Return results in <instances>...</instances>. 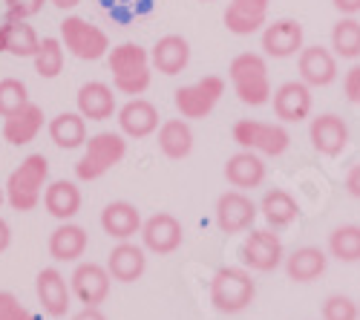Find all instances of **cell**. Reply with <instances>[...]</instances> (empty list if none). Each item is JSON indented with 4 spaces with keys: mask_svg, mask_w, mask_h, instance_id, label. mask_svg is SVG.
Wrapping results in <instances>:
<instances>
[{
    "mask_svg": "<svg viewBox=\"0 0 360 320\" xmlns=\"http://www.w3.org/2000/svg\"><path fill=\"white\" fill-rule=\"evenodd\" d=\"M228 75H231V87L236 98L243 104L262 107L271 101V78H268V64L262 55L257 52L236 55L228 67Z\"/></svg>",
    "mask_w": 360,
    "mask_h": 320,
    "instance_id": "obj_1",
    "label": "cell"
},
{
    "mask_svg": "<svg viewBox=\"0 0 360 320\" xmlns=\"http://www.w3.org/2000/svg\"><path fill=\"white\" fill-rule=\"evenodd\" d=\"M257 297V283L245 269L225 266L211 277V303L222 314L245 312Z\"/></svg>",
    "mask_w": 360,
    "mask_h": 320,
    "instance_id": "obj_2",
    "label": "cell"
},
{
    "mask_svg": "<svg viewBox=\"0 0 360 320\" xmlns=\"http://www.w3.org/2000/svg\"><path fill=\"white\" fill-rule=\"evenodd\" d=\"M49 177V162L44 153H32L20 162L18 170H12V177L6 182V199L9 205L20 214L38 208L41 202V188Z\"/></svg>",
    "mask_w": 360,
    "mask_h": 320,
    "instance_id": "obj_3",
    "label": "cell"
},
{
    "mask_svg": "<svg viewBox=\"0 0 360 320\" xmlns=\"http://www.w3.org/2000/svg\"><path fill=\"white\" fill-rule=\"evenodd\" d=\"M107 61L115 90H122L124 96H141L150 87V61L139 44H118Z\"/></svg>",
    "mask_w": 360,
    "mask_h": 320,
    "instance_id": "obj_4",
    "label": "cell"
},
{
    "mask_svg": "<svg viewBox=\"0 0 360 320\" xmlns=\"http://www.w3.org/2000/svg\"><path fill=\"white\" fill-rule=\"evenodd\" d=\"M127 153V141L118 133H96L86 141V151L81 156V162L75 165V177L84 182L101 179L110 167H115Z\"/></svg>",
    "mask_w": 360,
    "mask_h": 320,
    "instance_id": "obj_5",
    "label": "cell"
},
{
    "mask_svg": "<svg viewBox=\"0 0 360 320\" xmlns=\"http://www.w3.org/2000/svg\"><path fill=\"white\" fill-rule=\"evenodd\" d=\"M231 136L243 151H254L259 156H283L291 144V136L283 124H268L257 119H239Z\"/></svg>",
    "mask_w": 360,
    "mask_h": 320,
    "instance_id": "obj_6",
    "label": "cell"
},
{
    "mask_svg": "<svg viewBox=\"0 0 360 320\" xmlns=\"http://www.w3.org/2000/svg\"><path fill=\"white\" fill-rule=\"evenodd\" d=\"M61 41L75 58H81V61H98V58L107 55V49H110V38H107L104 29L93 26L84 18H75V15L61 20Z\"/></svg>",
    "mask_w": 360,
    "mask_h": 320,
    "instance_id": "obj_7",
    "label": "cell"
},
{
    "mask_svg": "<svg viewBox=\"0 0 360 320\" xmlns=\"http://www.w3.org/2000/svg\"><path fill=\"white\" fill-rule=\"evenodd\" d=\"M225 96V78L219 75H205L196 84L179 87L176 90V110L182 113V119H205L211 115V110L219 104Z\"/></svg>",
    "mask_w": 360,
    "mask_h": 320,
    "instance_id": "obj_8",
    "label": "cell"
},
{
    "mask_svg": "<svg viewBox=\"0 0 360 320\" xmlns=\"http://www.w3.org/2000/svg\"><path fill=\"white\" fill-rule=\"evenodd\" d=\"M239 257H243V263L254 271H274L285 260L283 243L271 228H254L245 237L243 248H239Z\"/></svg>",
    "mask_w": 360,
    "mask_h": 320,
    "instance_id": "obj_9",
    "label": "cell"
},
{
    "mask_svg": "<svg viewBox=\"0 0 360 320\" xmlns=\"http://www.w3.org/2000/svg\"><path fill=\"white\" fill-rule=\"evenodd\" d=\"M309 139H311V148L320 156L338 159L349 148V124L338 113H320L309 124Z\"/></svg>",
    "mask_w": 360,
    "mask_h": 320,
    "instance_id": "obj_10",
    "label": "cell"
},
{
    "mask_svg": "<svg viewBox=\"0 0 360 320\" xmlns=\"http://www.w3.org/2000/svg\"><path fill=\"white\" fill-rule=\"evenodd\" d=\"M257 205L254 199L245 191H225L217 199V225L225 231V234H243L248 231L257 219Z\"/></svg>",
    "mask_w": 360,
    "mask_h": 320,
    "instance_id": "obj_11",
    "label": "cell"
},
{
    "mask_svg": "<svg viewBox=\"0 0 360 320\" xmlns=\"http://www.w3.org/2000/svg\"><path fill=\"white\" fill-rule=\"evenodd\" d=\"M185 240V231H182V222H179L173 214H153L144 225H141V243L147 251L153 254H173Z\"/></svg>",
    "mask_w": 360,
    "mask_h": 320,
    "instance_id": "obj_12",
    "label": "cell"
},
{
    "mask_svg": "<svg viewBox=\"0 0 360 320\" xmlns=\"http://www.w3.org/2000/svg\"><path fill=\"white\" fill-rule=\"evenodd\" d=\"M311 87L300 78V81H285L280 90L274 93V115L280 122L285 124H297V122H303L309 119V113H311Z\"/></svg>",
    "mask_w": 360,
    "mask_h": 320,
    "instance_id": "obj_13",
    "label": "cell"
},
{
    "mask_svg": "<svg viewBox=\"0 0 360 320\" xmlns=\"http://www.w3.org/2000/svg\"><path fill=\"white\" fill-rule=\"evenodd\" d=\"M297 70L309 87H328L338 81V55L326 46H303Z\"/></svg>",
    "mask_w": 360,
    "mask_h": 320,
    "instance_id": "obj_14",
    "label": "cell"
},
{
    "mask_svg": "<svg viewBox=\"0 0 360 320\" xmlns=\"http://www.w3.org/2000/svg\"><path fill=\"white\" fill-rule=\"evenodd\" d=\"M262 49L268 58H291L303 52V23L291 18L268 23L262 32Z\"/></svg>",
    "mask_w": 360,
    "mask_h": 320,
    "instance_id": "obj_15",
    "label": "cell"
},
{
    "mask_svg": "<svg viewBox=\"0 0 360 320\" xmlns=\"http://www.w3.org/2000/svg\"><path fill=\"white\" fill-rule=\"evenodd\" d=\"M110 280L112 274L98 263H81L72 271V292L84 306H101L110 295Z\"/></svg>",
    "mask_w": 360,
    "mask_h": 320,
    "instance_id": "obj_16",
    "label": "cell"
},
{
    "mask_svg": "<svg viewBox=\"0 0 360 320\" xmlns=\"http://www.w3.org/2000/svg\"><path fill=\"white\" fill-rule=\"evenodd\" d=\"M271 0H231L225 9V26L233 35H254L265 26Z\"/></svg>",
    "mask_w": 360,
    "mask_h": 320,
    "instance_id": "obj_17",
    "label": "cell"
},
{
    "mask_svg": "<svg viewBox=\"0 0 360 320\" xmlns=\"http://www.w3.org/2000/svg\"><path fill=\"white\" fill-rule=\"evenodd\" d=\"M35 292H38V300H41V309L49 314V317H64L67 309H70V288H67V280L58 269H44L35 280Z\"/></svg>",
    "mask_w": 360,
    "mask_h": 320,
    "instance_id": "obj_18",
    "label": "cell"
},
{
    "mask_svg": "<svg viewBox=\"0 0 360 320\" xmlns=\"http://www.w3.org/2000/svg\"><path fill=\"white\" fill-rule=\"evenodd\" d=\"M141 225H144L141 214H139V208L133 205V202L118 199V202H110V205L101 211V228H104V234H110L112 240L136 237L141 231Z\"/></svg>",
    "mask_w": 360,
    "mask_h": 320,
    "instance_id": "obj_19",
    "label": "cell"
},
{
    "mask_svg": "<svg viewBox=\"0 0 360 320\" xmlns=\"http://www.w3.org/2000/svg\"><path fill=\"white\" fill-rule=\"evenodd\" d=\"M225 179L239 191L259 188L265 179V162L254 151H239L225 162Z\"/></svg>",
    "mask_w": 360,
    "mask_h": 320,
    "instance_id": "obj_20",
    "label": "cell"
},
{
    "mask_svg": "<svg viewBox=\"0 0 360 320\" xmlns=\"http://www.w3.org/2000/svg\"><path fill=\"white\" fill-rule=\"evenodd\" d=\"M147 269V257H144V248L141 245H133L127 240H122L107 257V271L112 274V280L118 283H133L144 274Z\"/></svg>",
    "mask_w": 360,
    "mask_h": 320,
    "instance_id": "obj_21",
    "label": "cell"
},
{
    "mask_svg": "<svg viewBox=\"0 0 360 320\" xmlns=\"http://www.w3.org/2000/svg\"><path fill=\"white\" fill-rule=\"evenodd\" d=\"M326 266H328V257L317 245L294 248L285 257V274L294 283H314V280H320L326 274Z\"/></svg>",
    "mask_w": 360,
    "mask_h": 320,
    "instance_id": "obj_22",
    "label": "cell"
},
{
    "mask_svg": "<svg viewBox=\"0 0 360 320\" xmlns=\"http://www.w3.org/2000/svg\"><path fill=\"white\" fill-rule=\"evenodd\" d=\"M118 127L130 139H144L159 127V110L144 98H133L118 110Z\"/></svg>",
    "mask_w": 360,
    "mask_h": 320,
    "instance_id": "obj_23",
    "label": "cell"
},
{
    "mask_svg": "<svg viewBox=\"0 0 360 320\" xmlns=\"http://www.w3.org/2000/svg\"><path fill=\"white\" fill-rule=\"evenodd\" d=\"M41 46V38L35 35V29L20 18H9L0 26V52L15 55V58H35Z\"/></svg>",
    "mask_w": 360,
    "mask_h": 320,
    "instance_id": "obj_24",
    "label": "cell"
},
{
    "mask_svg": "<svg viewBox=\"0 0 360 320\" xmlns=\"http://www.w3.org/2000/svg\"><path fill=\"white\" fill-rule=\"evenodd\" d=\"M150 61L162 75H179L188 61H191V46L182 35H165L156 41L153 52H150Z\"/></svg>",
    "mask_w": 360,
    "mask_h": 320,
    "instance_id": "obj_25",
    "label": "cell"
},
{
    "mask_svg": "<svg viewBox=\"0 0 360 320\" xmlns=\"http://www.w3.org/2000/svg\"><path fill=\"white\" fill-rule=\"evenodd\" d=\"M78 113L89 122H104L115 113V96L107 84L89 81L78 90Z\"/></svg>",
    "mask_w": 360,
    "mask_h": 320,
    "instance_id": "obj_26",
    "label": "cell"
},
{
    "mask_svg": "<svg viewBox=\"0 0 360 320\" xmlns=\"http://www.w3.org/2000/svg\"><path fill=\"white\" fill-rule=\"evenodd\" d=\"M86 231L81 225H72V222H61L52 234H49V254L58 263H70V260H78L84 257L86 251Z\"/></svg>",
    "mask_w": 360,
    "mask_h": 320,
    "instance_id": "obj_27",
    "label": "cell"
},
{
    "mask_svg": "<svg viewBox=\"0 0 360 320\" xmlns=\"http://www.w3.org/2000/svg\"><path fill=\"white\" fill-rule=\"evenodd\" d=\"M44 127V110L38 104H26L20 113L9 115V119L4 122V139L9 144H29Z\"/></svg>",
    "mask_w": 360,
    "mask_h": 320,
    "instance_id": "obj_28",
    "label": "cell"
},
{
    "mask_svg": "<svg viewBox=\"0 0 360 320\" xmlns=\"http://www.w3.org/2000/svg\"><path fill=\"white\" fill-rule=\"evenodd\" d=\"M44 205L55 219L70 222L81 211V191L67 179H58L44 191Z\"/></svg>",
    "mask_w": 360,
    "mask_h": 320,
    "instance_id": "obj_29",
    "label": "cell"
},
{
    "mask_svg": "<svg viewBox=\"0 0 360 320\" xmlns=\"http://www.w3.org/2000/svg\"><path fill=\"white\" fill-rule=\"evenodd\" d=\"M259 211L265 217V222L271 225V228H288L297 222L300 217V208H297V199L283 191V188H274V191H268L259 202Z\"/></svg>",
    "mask_w": 360,
    "mask_h": 320,
    "instance_id": "obj_30",
    "label": "cell"
},
{
    "mask_svg": "<svg viewBox=\"0 0 360 320\" xmlns=\"http://www.w3.org/2000/svg\"><path fill=\"white\" fill-rule=\"evenodd\" d=\"M49 139L61 151H75L86 141V124L81 113H61L49 122Z\"/></svg>",
    "mask_w": 360,
    "mask_h": 320,
    "instance_id": "obj_31",
    "label": "cell"
},
{
    "mask_svg": "<svg viewBox=\"0 0 360 320\" xmlns=\"http://www.w3.org/2000/svg\"><path fill=\"white\" fill-rule=\"evenodd\" d=\"M159 151L167 159H185L193 151V133L188 127V122L182 119H170L162 124L159 130Z\"/></svg>",
    "mask_w": 360,
    "mask_h": 320,
    "instance_id": "obj_32",
    "label": "cell"
},
{
    "mask_svg": "<svg viewBox=\"0 0 360 320\" xmlns=\"http://www.w3.org/2000/svg\"><path fill=\"white\" fill-rule=\"evenodd\" d=\"M332 52L343 61H357L360 58V20L354 15H343L332 26Z\"/></svg>",
    "mask_w": 360,
    "mask_h": 320,
    "instance_id": "obj_33",
    "label": "cell"
},
{
    "mask_svg": "<svg viewBox=\"0 0 360 320\" xmlns=\"http://www.w3.org/2000/svg\"><path fill=\"white\" fill-rule=\"evenodd\" d=\"M328 254L340 263H360V225H338L328 234Z\"/></svg>",
    "mask_w": 360,
    "mask_h": 320,
    "instance_id": "obj_34",
    "label": "cell"
},
{
    "mask_svg": "<svg viewBox=\"0 0 360 320\" xmlns=\"http://www.w3.org/2000/svg\"><path fill=\"white\" fill-rule=\"evenodd\" d=\"M35 70L41 78H55L64 70V41L58 38H44L38 52H35Z\"/></svg>",
    "mask_w": 360,
    "mask_h": 320,
    "instance_id": "obj_35",
    "label": "cell"
},
{
    "mask_svg": "<svg viewBox=\"0 0 360 320\" xmlns=\"http://www.w3.org/2000/svg\"><path fill=\"white\" fill-rule=\"evenodd\" d=\"M29 104V93L26 84L18 78H4L0 81V119H9V115L20 113Z\"/></svg>",
    "mask_w": 360,
    "mask_h": 320,
    "instance_id": "obj_36",
    "label": "cell"
},
{
    "mask_svg": "<svg viewBox=\"0 0 360 320\" xmlns=\"http://www.w3.org/2000/svg\"><path fill=\"white\" fill-rule=\"evenodd\" d=\"M320 314L323 320H360V306L349 295H328Z\"/></svg>",
    "mask_w": 360,
    "mask_h": 320,
    "instance_id": "obj_37",
    "label": "cell"
},
{
    "mask_svg": "<svg viewBox=\"0 0 360 320\" xmlns=\"http://www.w3.org/2000/svg\"><path fill=\"white\" fill-rule=\"evenodd\" d=\"M0 320H38L12 292H0Z\"/></svg>",
    "mask_w": 360,
    "mask_h": 320,
    "instance_id": "obj_38",
    "label": "cell"
},
{
    "mask_svg": "<svg viewBox=\"0 0 360 320\" xmlns=\"http://www.w3.org/2000/svg\"><path fill=\"white\" fill-rule=\"evenodd\" d=\"M4 4H6L9 18H20V20H26V18L38 15V12L44 9L46 0H4Z\"/></svg>",
    "mask_w": 360,
    "mask_h": 320,
    "instance_id": "obj_39",
    "label": "cell"
},
{
    "mask_svg": "<svg viewBox=\"0 0 360 320\" xmlns=\"http://www.w3.org/2000/svg\"><path fill=\"white\" fill-rule=\"evenodd\" d=\"M343 90H346V98H349L354 107H360V64H354V67L346 72Z\"/></svg>",
    "mask_w": 360,
    "mask_h": 320,
    "instance_id": "obj_40",
    "label": "cell"
},
{
    "mask_svg": "<svg viewBox=\"0 0 360 320\" xmlns=\"http://www.w3.org/2000/svg\"><path fill=\"white\" fill-rule=\"evenodd\" d=\"M346 191H349V196L360 199V162L352 165L349 173H346Z\"/></svg>",
    "mask_w": 360,
    "mask_h": 320,
    "instance_id": "obj_41",
    "label": "cell"
},
{
    "mask_svg": "<svg viewBox=\"0 0 360 320\" xmlns=\"http://www.w3.org/2000/svg\"><path fill=\"white\" fill-rule=\"evenodd\" d=\"M332 6L340 15H357L360 12V0H332Z\"/></svg>",
    "mask_w": 360,
    "mask_h": 320,
    "instance_id": "obj_42",
    "label": "cell"
},
{
    "mask_svg": "<svg viewBox=\"0 0 360 320\" xmlns=\"http://www.w3.org/2000/svg\"><path fill=\"white\" fill-rule=\"evenodd\" d=\"M72 320H107V317L98 312V306H84V312H78Z\"/></svg>",
    "mask_w": 360,
    "mask_h": 320,
    "instance_id": "obj_43",
    "label": "cell"
},
{
    "mask_svg": "<svg viewBox=\"0 0 360 320\" xmlns=\"http://www.w3.org/2000/svg\"><path fill=\"white\" fill-rule=\"evenodd\" d=\"M12 243V231H9V222L6 219H0V254H4Z\"/></svg>",
    "mask_w": 360,
    "mask_h": 320,
    "instance_id": "obj_44",
    "label": "cell"
},
{
    "mask_svg": "<svg viewBox=\"0 0 360 320\" xmlns=\"http://www.w3.org/2000/svg\"><path fill=\"white\" fill-rule=\"evenodd\" d=\"M78 4H81V0H52V6H58V9H64V12L75 9Z\"/></svg>",
    "mask_w": 360,
    "mask_h": 320,
    "instance_id": "obj_45",
    "label": "cell"
},
{
    "mask_svg": "<svg viewBox=\"0 0 360 320\" xmlns=\"http://www.w3.org/2000/svg\"><path fill=\"white\" fill-rule=\"evenodd\" d=\"M4 199H6V188H0V205H4Z\"/></svg>",
    "mask_w": 360,
    "mask_h": 320,
    "instance_id": "obj_46",
    "label": "cell"
},
{
    "mask_svg": "<svg viewBox=\"0 0 360 320\" xmlns=\"http://www.w3.org/2000/svg\"><path fill=\"white\" fill-rule=\"evenodd\" d=\"M205 4H207V0H205Z\"/></svg>",
    "mask_w": 360,
    "mask_h": 320,
    "instance_id": "obj_47",
    "label": "cell"
}]
</instances>
